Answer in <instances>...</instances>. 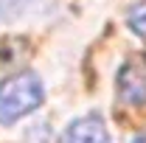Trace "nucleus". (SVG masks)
I'll use <instances>...</instances> for the list:
<instances>
[{"label":"nucleus","mask_w":146,"mask_h":143,"mask_svg":"<svg viewBox=\"0 0 146 143\" xmlns=\"http://www.w3.org/2000/svg\"><path fill=\"white\" fill-rule=\"evenodd\" d=\"M36 0H0V20H17Z\"/></svg>","instance_id":"nucleus-4"},{"label":"nucleus","mask_w":146,"mask_h":143,"mask_svg":"<svg viewBox=\"0 0 146 143\" xmlns=\"http://www.w3.org/2000/svg\"><path fill=\"white\" fill-rule=\"evenodd\" d=\"M118 98L129 107L146 104V56H132L118 70Z\"/></svg>","instance_id":"nucleus-2"},{"label":"nucleus","mask_w":146,"mask_h":143,"mask_svg":"<svg viewBox=\"0 0 146 143\" xmlns=\"http://www.w3.org/2000/svg\"><path fill=\"white\" fill-rule=\"evenodd\" d=\"M45 98V90L39 76L31 70H23L9 76L3 84H0V124H14L23 115L34 112Z\"/></svg>","instance_id":"nucleus-1"},{"label":"nucleus","mask_w":146,"mask_h":143,"mask_svg":"<svg viewBox=\"0 0 146 143\" xmlns=\"http://www.w3.org/2000/svg\"><path fill=\"white\" fill-rule=\"evenodd\" d=\"M127 20H129V28H132L138 36H143V39H146V0L129 9V17Z\"/></svg>","instance_id":"nucleus-5"},{"label":"nucleus","mask_w":146,"mask_h":143,"mask_svg":"<svg viewBox=\"0 0 146 143\" xmlns=\"http://www.w3.org/2000/svg\"><path fill=\"white\" fill-rule=\"evenodd\" d=\"M62 143H110V135L98 115H82L68 126Z\"/></svg>","instance_id":"nucleus-3"},{"label":"nucleus","mask_w":146,"mask_h":143,"mask_svg":"<svg viewBox=\"0 0 146 143\" xmlns=\"http://www.w3.org/2000/svg\"><path fill=\"white\" fill-rule=\"evenodd\" d=\"M132 143H146V135H138V138H135Z\"/></svg>","instance_id":"nucleus-6"}]
</instances>
